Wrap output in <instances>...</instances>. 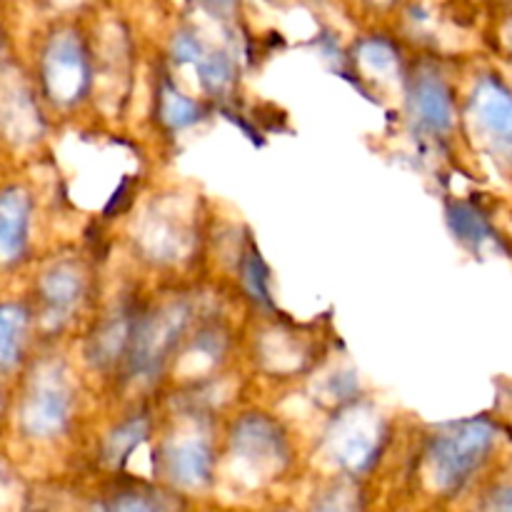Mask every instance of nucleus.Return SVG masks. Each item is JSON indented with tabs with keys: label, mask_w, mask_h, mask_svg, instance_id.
Instances as JSON below:
<instances>
[{
	"label": "nucleus",
	"mask_w": 512,
	"mask_h": 512,
	"mask_svg": "<svg viewBox=\"0 0 512 512\" xmlns=\"http://www.w3.org/2000/svg\"><path fill=\"white\" fill-rule=\"evenodd\" d=\"M495 425L485 418H470L440 430L428 448L433 483L443 493L463 488L488 460L495 445Z\"/></svg>",
	"instance_id": "1"
},
{
	"label": "nucleus",
	"mask_w": 512,
	"mask_h": 512,
	"mask_svg": "<svg viewBox=\"0 0 512 512\" xmlns=\"http://www.w3.org/2000/svg\"><path fill=\"white\" fill-rule=\"evenodd\" d=\"M470 118L485 153L512 175V90L495 75H485L470 98Z\"/></svg>",
	"instance_id": "2"
},
{
	"label": "nucleus",
	"mask_w": 512,
	"mask_h": 512,
	"mask_svg": "<svg viewBox=\"0 0 512 512\" xmlns=\"http://www.w3.org/2000/svg\"><path fill=\"white\" fill-rule=\"evenodd\" d=\"M70 388L58 368L38 370L25 388L18 425L30 438H55L70 420Z\"/></svg>",
	"instance_id": "3"
},
{
	"label": "nucleus",
	"mask_w": 512,
	"mask_h": 512,
	"mask_svg": "<svg viewBox=\"0 0 512 512\" xmlns=\"http://www.w3.org/2000/svg\"><path fill=\"white\" fill-rule=\"evenodd\" d=\"M383 443V420L368 408H350L328 430V448L335 463L350 473H363L375 463Z\"/></svg>",
	"instance_id": "4"
},
{
	"label": "nucleus",
	"mask_w": 512,
	"mask_h": 512,
	"mask_svg": "<svg viewBox=\"0 0 512 512\" xmlns=\"http://www.w3.org/2000/svg\"><path fill=\"white\" fill-rule=\"evenodd\" d=\"M230 450L235 463L243 465L245 475H255L258 480L273 478L288 458L283 430L265 415H248L240 420Z\"/></svg>",
	"instance_id": "5"
},
{
	"label": "nucleus",
	"mask_w": 512,
	"mask_h": 512,
	"mask_svg": "<svg viewBox=\"0 0 512 512\" xmlns=\"http://www.w3.org/2000/svg\"><path fill=\"white\" fill-rule=\"evenodd\" d=\"M43 75L45 93L60 105H70L83 98L90 80L88 58H85L83 43L75 33H58L48 40L43 50Z\"/></svg>",
	"instance_id": "6"
},
{
	"label": "nucleus",
	"mask_w": 512,
	"mask_h": 512,
	"mask_svg": "<svg viewBox=\"0 0 512 512\" xmlns=\"http://www.w3.org/2000/svg\"><path fill=\"white\" fill-rule=\"evenodd\" d=\"M188 320V308L180 303L135 320L128 358L135 375H153Z\"/></svg>",
	"instance_id": "7"
},
{
	"label": "nucleus",
	"mask_w": 512,
	"mask_h": 512,
	"mask_svg": "<svg viewBox=\"0 0 512 512\" xmlns=\"http://www.w3.org/2000/svg\"><path fill=\"white\" fill-rule=\"evenodd\" d=\"M163 468L178 488H205L213 475V448L200 430L175 433L163 445Z\"/></svg>",
	"instance_id": "8"
},
{
	"label": "nucleus",
	"mask_w": 512,
	"mask_h": 512,
	"mask_svg": "<svg viewBox=\"0 0 512 512\" xmlns=\"http://www.w3.org/2000/svg\"><path fill=\"white\" fill-rule=\"evenodd\" d=\"M410 108L420 125L433 133H445L453 123V98L438 73L418 75L413 93H410Z\"/></svg>",
	"instance_id": "9"
},
{
	"label": "nucleus",
	"mask_w": 512,
	"mask_h": 512,
	"mask_svg": "<svg viewBox=\"0 0 512 512\" xmlns=\"http://www.w3.org/2000/svg\"><path fill=\"white\" fill-rule=\"evenodd\" d=\"M80 298H83V275L73 263H58L45 270L40 278V300L48 318H68Z\"/></svg>",
	"instance_id": "10"
},
{
	"label": "nucleus",
	"mask_w": 512,
	"mask_h": 512,
	"mask_svg": "<svg viewBox=\"0 0 512 512\" xmlns=\"http://www.w3.org/2000/svg\"><path fill=\"white\" fill-rule=\"evenodd\" d=\"M28 220V195L20 188L5 190L3 203H0V245H3L5 260H13L18 258V253H23L25 240H28Z\"/></svg>",
	"instance_id": "11"
},
{
	"label": "nucleus",
	"mask_w": 512,
	"mask_h": 512,
	"mask_svg": "<svg viewBox=\"0 0 512 512\" xmlns=\"http://www.w3.org/2000/svg\"><path fill=\"white\" fill-rule=\"evenodd\" d=\"M448 225L453 230L455 238L460 240L468 248L480 250L490 240H498L493 223L488 220V215L473 203H465V200H453L448 203Z\"/></svg>",
	"instance_id": "12"
},
{
	"label": "nucleus",
	"mask_w": 512,
	"mask_h": 512,
	"mask_svg": "<svg viewBox=\"0 0 512 512\" xmlns=\"http://www.w3.org/2000/svg\"><path fill=\"white\" fill-rule=\"evenodd\" d=\"M160 118L173 130H180L198 123L203 118V108L195 100H190L188 95L178 93V88L165 80L163 88H160Z\"/></svg>",
	"instance_id": "13"
},
{
	"label": "nucleus",
	"mask_w": 512,
	"mask_h": 512,
	"mask_svg": "<svg viewBox=\"0 0 512 512\" xmlns=\"http://www.w3.org/2000/svg\"><path fill=\"white\" fill-rule=\"evenodd\" d=\"M145 435H148V420L145 418H130L120 425L118 430H113V435L105 443V460L113 465H120L130 453L135 450V445L143 443Z\"/></svg>",
	"instance_id": "14"
},
{
	"label": "nucleus",
	"mask_w": 512,
	"mask_h": 512,
	"mask_svg": "<svg viewBox=\"0 0 512 512\" xmlns=\"http://www.w3.org/2000/svg\"><path fill=\"white\" fill-rule=\"evenodd\" d=\"M3 328H0V348H3V368H10L15 363L20 353V343H23L25 323H28V315L20 305H3Z\"/></svg>",
	"instance_id": "15"
},
{
	"label": "nucleus",
	"mask_w": 512,
	"mask_h": 512,
	"mask_svg": "<svg viewBox=\"0 0 512 512\" xmlns=\"http://www.w3.org/2000/svg\"><path fill=\"white\" fill-rule=\"evenodd\" d=\"M195 68H198L205 90H210V93H223L230 80H233V63L225 53H208L205 50L203 58L195 63Z\"/></svg>",
	"instance_id": "16"
},
{
	"label": "nucleus",
	"mask_w": 512,
	"mask_h": 512,
	"mask_svg": "<svg viewBox=\"0 0 512 512\" xmlns=\"http://www.w3.org/2000/svg\"><path fill=\"white\" fill-rule=\"evenodd\" d=\"M243 278L248 290L253 293L255 300L270 305V290H268V270H265L263 258L258 255V250H250L248 258H245L243 265Z\"/></svg>",
	"instance_id": "17"
},
{
	"label": "nucleus",
	"mask_w": 512,
	"mask_h": 512,
	"mask_svg": "<svg viewBox=\"0 0 512 512\" xmlns=\"http://www.w3.org/2000/svg\"><path fill=\"white\" fill-rule=\"evenodd\" d=\"M100 512H163V508L143 493H120L105 500Z\"/></svg>",
	"instance_id": "18"
},
{
	"label": "nucleus",
	"mask_w": 512,
	"mask_h": 512,
	"mask_svg": "<svg viewBox=\"0 0 512 512\" xmlns=\"http://www.w3.org/2000/svg\"><path fill=\"white\" fill-rule=\"evenodd\" d=\"M310 512H360V503L353 490L335 488L328 490Z\"/></svg>",
	"instance_id": "19"
},
{
	"label": "nucleus",
	"mask_w": 512,
	"mask_h": 512,
	"mask_svg": "<svg viewBox=\"0 0 512 512\" xmlns=\"http://www.w3.org/2000/svg\"><path fill=\"white\" fill-rule=\"evenodd\" d=\"M480 512H512V485L493 490L480 505Z\"/></svg>",
	"instance_id": "20"
},
{
	"label": "nucleus",
	"mask_w": 512,
	"mask_h": 512,
	"mask_svg": "<svg viewBox=\"0 0 512 512\" xmlns=\"http://www.w3.org/2000/svg\"><path fill=\"white\" fill-rule=\"evenodd\" d=\"M203 3L213 5V8H230V5H233L235 0H203Z\"/></svg>",
	"instance_id": "21"
},
{
	"label": "nucleus",
	"mask_w": 512,
	"mask_h": 512,
	"mask_svg": "<svg viewBox=\"0 0 512 512\" xmlns=\"http://www.w3.org/2000/svg\"><path fill=\"white\" fill-rule=\"evenodd\" d=\"M505 40H508L510 50H512V20L508 23V28H505Z\"/></svg>",
	"instance_id": "22"
}]
</instances>
